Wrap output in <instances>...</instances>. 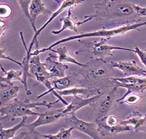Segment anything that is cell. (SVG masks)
<instances>
[{
  "instance_id": "obj_1",
  "label": "cell",
  "mask_w": 146,
  "mask_h": 139,
  "mask_svg": "<svg viewBox=\"0 0 146 139\" xmlns=\"http://www.w3.org/2000/svg\"><path fill=\"white\" fill-rule=\"evenodd\" d=\"M92 15L85 16L81 26L94 20L106 24L124 25L134 24L144 22L146 17V6L125 0H102L94 5Z\"/></svg>"
},
{
  "instance_id": "obj_2",
  "label": "cell",
  "mask_w": 146,
  "mask_h": 139,
  "mask_svg": "<svg viewBox=\"0 0 146 139\" xmlns=\"http://www.w3.org/2000/svg\"><path fill=\"white\" fill-rule=\"evenodd\" d=\"M114 69L110 61L99 58H91L84 67L76 72L78 76V86L82 88L99 89L112 88Z\"/></svg>"
},
{
  "instance_id": "obj_3",
  "label": "cell",
  "mask_w": 146,
  "mask_h": 139,
  "mask_svg": "<svg viewBox=\"0 0 146 139\" xmlns=\"http://www.w3.org/2000/svg\"><path fill=\"white\" fill-rule=\"evenodd\" d=\"M144 26H146V21L140 22V23L134 24L124 25V26H121L116 27V28H111V29H106V28H103L102 29H99V30L91 31V32H88V33H80L78 34V35L70 36V37L59 39L58 41L55 42L50 45H49L48 47L43 48V49H40V50L36 49V51L31 52V56H38L40 54L44 53V52L47 51H50V50L53 49V48H54L55 47H56L57 45L72 41H74V40L78 41L84 38L100 37V38L106 39L107 40H108L111 38L126 35L128 32H129V31H131L136 30L138 31H140V27H143Z\"/></svg>"
},
{
  "instance_id": "obj_4",
  "label": "cell",
  "mask_w": 146,
  "mask_h": 139,
  "mask_svg": "<svg viewBox=\"0 0 146 139\" xmlns=\"http://www.w3.org/2000/svg\"><path fill=\"white\" fill-rule=\"evenodd\" d=\"M40 106L47 107L50 108V102L46 101L42 102H31L27 98L20 100L16 98L13 102L3 106H1V120L10 119L11 121H15L17 118L24 117L28 116H38V113L32 110L33 108H38Z\"/></svg>"
},
{
  "instance_id": "obj_5",
  "label": "cell",
  "mask_w": 146,
  "mask_h": 139,
  "mask_svg": "<svg viewBox=\"0 0 146 139\" xmlns=\"http://www.w3.org/2000/svg\"><path fill=\"white\" fill-rule=\"evenodd\" d=\"M106 39L100 38L99 41H82L78 40L82 47L75 52V55H90L91 58H99L104 60V58L113 56L114 53L117 51H124L134 52V49L125 47H119L107 44Z\"/></svg>"
},
{
  "instance_id": "obj_6",
  "label": "cell",
  "mask_w": 146,
  "mask_h": 139,
  "mask_svg": "<svg viewBox=\"0 0 146 139\" xmlns=\"http://www.w3.org/2000/svg\"><path fill=\"white\" fill-rule=\"evenodd\" d=\"M29 72L31 77L35 80L38 83H41L47 88V91L38 95L36 100L45 96L48 93H52V77L46 68L44 63L41 62L40 56H31L29 65Z\"/></svg>"
},
{
  "instance_id": "obj_7",
  "label": "cell",
  "mask_w": 146,
  "mask_h": 139,
  "mask_svg": "<svg viewBox=\"0 0 146 139\" xmlns=\"http://www.w3.org/2000/svg\"><path fill=\"white\" fill-rule=\"evenodd\" d=\"M95 122L97 125L100 135L104 137L115 136L118 134L132 131L130 127L122 124L121 120L114 115L95 120Z\"/></svg>"
},
{
  "instance_id": "obj_8",
  "label": "cell",
  "mask_w": 146,
  "mask_h": 139,
  "mask_svg": "<svg viewBox=\"0 0 146 139\" xmlns=\"http://www.w3.org/2000/svg\"><path fill=\"white\" fill-rule=\"evenodd\" d=\"M117 87L114 86L110 88L103 95L98 101L93 104L95 110V120H98L106 117L109 112L112 110L117 104H115V97L117 96Z\"/></svg>"
},
{
  "instance_id": "obj_9",
  "label": "cell",
  "mask_w": 146,
  "mask_h": 139,
  "mask_svg": "<svg viewBox=\"0 0 146 139\" xmlns=\"http://www.w3.org/2000/svg\"><path fill=\"white\" fill-rule=\"evenodd\" d=\"M112 80L117 88L127 89V92L123 95L134 93L137 94L143 93L146 90V77L130 76L122 78H113Z\"/></svg>"
},
{
  "instance_id": "obj_10",
  "label": "cell",
  "mask_w": 146,
  "mask_h": 139,
  "mask_svg": "<svg viewBox=\"0 0 146 139\" xmlns=\"http://www.w3.org/2000/svg\"><path fill=\"white\" fill-rule=\"evenodd\" d=\"M57 3L59 4V7L58 9V10L55 11L54 13H52V15L50 16L49 19L47 20L45 23L42 25V27L37 29L36 32L34 33V35L32 38L31 41L28 47V50L31 52V49L33 48L34 44H36V49L38 48V37L39 36L40 33L44 30V29L48 26V25L56 19V18L61 13H62L63 11L66 10L72 9L73 8L76 7L80 4L84 3V1H81V0H64V1H56Z\"/></svg>"
},
{
  "instance_id": "obj_11",
  "label": "cell",
  "mask_w": 146,
  "mask_h": 139,
  "mask_svg": "<svg viewBox=\"0 0 146 139\" xmlns=\"http://www.w3.org/2000/svg\"><path fill=\"white\" fill-rule=\"evenodd\" d=\"M52 93L53 95L58 98V99L56 101L51 102L50 104L52 106L55 104L58 103L59 101L62 102V103L67 106L68 103L63 99L56 91H63L70 89L74 87H76L78 86V76L76 72H71V73L67 74V76L63 78L52 79Z\"/></svg>"
},
{
  "instance_id": "obj_12",
  "label": "cell",
  "mask_w": 146,
  "mask_h": 139,
  "mask_svg": "<svg viewBox=\"0 0 146 139\" xmlns=\"http://www.w3.org/2000/svg\"><path fill=\"white\" fill-rule=\"evenodd\" d=\"M65 120L70 127L77 131L87 134L92 139H102L98 131L97 125L95 122H88L76 117L75 114L66 117Z\"/></svg>"
},
{
  "instance_id": "obj_13",
  "label": "cell",
  "mask_w": 146,
  "mask_h": 139,
  "mask_svg": "<svg viewBox=\"0 0 146 139\" xmlns=\"http://www.w3.org/2000/svg\"><path fill=\"white\" fill-rule=\"evenodd\" d=\"M63 110V108H59L38 113L37 118L34 122L27 124L26 127L29 132H33L38 127L54 124L61 118L64 117Z\"/></svg>"
},
{
  "instance_id": "obj_14",
  "label": "cell",
  "mask_w": 146,
  "mask_h": 139,
  "mask_svg": "<svg viewBox=\"0 0 146 139\" xmlns=\"http://www.w3.org/2000/svg\"><path fill=\"white\" fill-rule=\"evenodd\" d=\"M110 63L113 69L120 70L124 74L125 77H146V70L140 67L136 60H132L119 61H111Z\"/></svg>"
},
{
  "instance_id": "obj_15",
  "label": "cell",
  "mask_w": 146,
  "mask_h": 139,
  "mask_svg": "<svg viewBox=\"0 0 146 139\" xmlns=\"http://www.w3.org/2000/svg\"><path fill=\"white\" fill-rule=\"evenodd\" d=\"M104 92L96 95L90 98H82L79 96H74V98L68 105L63 108V114L64 117L75 114L77 111L87 106H93L99 100Z\"/></svg>"
},
{
  "instance_id": "obj_16",
  "label": "cell",
  "mask_w": 146,
  "mask_h": 139,
  "mask_svg": "<svg viewBox=\"0 0 146 139\" xmlns=\"http://www.w3.org/2000/svg\"><path fill=\"white\" fill-rule=\"evenodd\" d=\"M121 123L136 133H146V114L132 111L126 116L125 120H121Z\"/></svg>"
},
{
  "instance_id": "obj_17",
  "label": "cell",
  "mask_w": 146,
  "mask_h": 139,
  "mask_svg": "<svg viewBox=\"0 0 146 139\" xmlns=\"http://www.w3.org/2000/svg\"><path fill=\"white\" fill-rule=\"evenodd\" d=\"M52 54H48V56L44 60V64L49 73L51 75L52 79L63 78L67 76V70L68 66L67 64L54 60Z\"/></svg>"
},
{
  "instance_id": "obj_18",
  "label": "cell",
  "mask_w": 146,
  "mask_h": 139,
  "mask_svg": "<svg viewBox=\"0 0 146 139\" xmlns=\"http://www.w3.org/2000/svg\"><path fill=\"white\" fill-rule=\"evenodd\" d=\"M52 13L45 7L44 2L42 0H32L29 7V14L31 17V26L33 28L34 33H36L37 29L36 28V20L38 16L40 15H52Z\"/></svg>"
},
{
  "instance_id": "obj_19",
  "label": "cell",
  "mask_w": 146,
  "mask_h": 139,
  "mask_svg": "<svg viewBox=\"0 0 146 139\" xmlns=\"http://www.w3.org/2000/svg\"><path fill=\"white\" fill-rule=\"evenodd\" d=\"M20 35L21 37V40L22 41L23 45H24V49L26 50V55L24 56V58L22 59V67L21 70L22 71V80H23V84L24 86L25 90H26V93L27 95H29L31 94V91L28 88L27 86V78L29 77H31L30 72H29V65H30V60L31 58V52H30L28 50V48L27 47L26 42H25L24 35H23L22 31H20Z\"/></svg>"
},
{
  "instance_id": "obj_20",
  "label": "cell",
  "mask_w": 146,
  "mask_h": 139,
  "mask_svg": "<svg viewBox=\"0 0 146 139\" xmlns=\"http://www.w3.org/2000/svg\"><path fill=\"white\" fill-rule=\"evenodd\" d=\"M21 86L15 84H5L1 83V91H0V104L3 106L11 100H14L17 97Z\"/></svg>"
},
{
  "instance_id": "obj_21",
  "label": "cell",
  "mask_w": 146,
  "mask_h": 139,
  "mask_svg": "<svg viewBox=\"0 0 146 139\" xmlns=\"http://www.w3.org/2000/svg\"><path fill=\"white\" fill-rule=\"evenodd\" d=\"M56 92L62 96H78L79 95H84L85 98H90L96 95L100 94L102 92L99 89H91L82 87H74L63 91H56Z\"/></svg>"
},
{
  "instance_id": "obj_22",
  "label": "cell",
  "mask_w": 146,
  "mask_h": 139,
  "mask_svg": "<svg viewBox=\"0 0 146 139\" xmlns=\"http://www.w3.org/2000/svg\"><path fill=\"white\" fill-rule=\"evenodd\" d=\"M72 9L67 11V15L65 17L61 18L59 21L61 22V28L58 30H53L52 33L54 35H58L65 30H70L74 32H78V27L81 26L80 21L75 22L74 20L71 17Z\"/></svg>"
},
{
  "instance_id": "obj_23",
  "label": "cell",
  "mask_w": 146,
  "mask_h": 139,
  "mask_svg": "<svg viewBox=\"0 0 146 139\" xmlns=\"http://www.w3.org/2000/svg\"><path fill=\"white\" fill-rule=\"evenodd\" d=\"M50 51H52L55 53L58 54V56H54L52 54V56L53 58H58V60L59 62L60 63H73V64H75L76 65H78L81 67H84L85 66V64L84 63H81L78 61L76 59H74L72 56L70 55V54L68 53V50L67 47H59L56 49H52L50 50Z\"/></svg>"
},
{
  "instance_id": "obj_24",
  "label": "cell",
  "mask_w": 146,
  "mask_h": 139,
  "mask_svg": "<svg viewBox=\"0 0 146 139\" xmlns=\"http://www.w3.org/2000/svg\"><path fill=\"white\" fill-rule=\"evenodd\" d=\"M22 71L11 69L6 70L4 69L3 66L1 65V83L5 84H13L14 81H19L23 84L22 80Z\"/></svg>"
},
{
  "instance_id": "obj_25",
  "label": "cell",
  "mask_w": 146,
  "mask_h": 139,
  "mask_svg": "<svg viewBox=\"0 0 146 139\" xmlns=\"http://www.w3.org/2000/svg\"><path fill=\"white\" fill-rule=\"evenodd\" d=\"M27 120V116H24L22 118L21 122L10 128H5L1 125L0 129V139H11L15 136V134L18 130L26 126Z\"/></svg>"
},
{
  "instance_id": "obj_26",
  "label": "cell",
  "mask_w": 146,
  "mask_h": 139,
  "mask_svg": "<svg viewBox=\"0 0 146 139\" xmlns=\"http://www.w3.org/2000/svg\"><path fill=\"white\" fill-rule=\"evenodd\" d=\"M143 96L137 93H131L126 95L123 96L116 100V104H127L129 105H135L140 102Z\"/></svg>"
},
{
  "instance_id": "obj_27",
  "label": "cell",
  "mask_w": 146,
  "mask_h": 139,
  "mask_svg": "<svg viewBox=\"0 0 146 139\" xmlns=\"http://www.w3.org/2000/svg\"><path fill=\"white\" fill-rule=\"evenodd\" d=\"M13 9L12 7L7 3H0V18L1 20L7 19L12 16Z\"/></svg>"
},
{
  "instance_id": "obj_28",
  "label": "cell",
  "mask_w": 146,
  "mask_h": 139,
  "mask_svg": "<svg viewBox=\"0 0 146 139\" xmlns=\"http://www.w3.org/2000/svg\"><path fill=\"white\" fill-rule=\"evenodd\" d=\"M31 1L32 0H18L17 1L23 14L24 15L26 19L29 20V22H31V17L30 14H29V7H30Z\"/></svg>"
},
{
  "instance_id": "obj_29",
  "label": "cell",
  "mask_w": 146,
  "mask_h": 139,
  "mask_svg": "<svg viewBox=\"0 0 146 139\" xmlns=\"http://www.w3.org/2000/svg\"><path fill=\"white\" fill-rule=\"evenodd\" d=\"M72 130H74V129L72 127H70L68 129L62 127V128H61L60 130H59L58 133H57L60 136L61 139H70Z\"/></svg>"
},
{
  "instance_id": "obj_30",
  "label": "cell",
  "mask_w": 146,
  "mask_h": 139,
  "mask_svg": "<svg viewBox=\"0 0 146 139\" xmlns=\"http://www.w3.org/2000/svg\"><path fill=\"white\" fill-rule=\"evenodd\" d=\"M134 53L138 56L141 62L146 68V52L143 51V50H141L138 47H136L134 49Z\"/></svg>"
},
{
  "instance_id": "obj_31",
  "label": "cell",
  "mask_w": 146,
  "mask_h": 139,
  "mask_svg": "<svg viewBox=\"0 0 146 139\" xmlns=\"http://www.w3.org/2000/svg\"><path fill=\"white\" fill-rule=\"evenodd\" d=\"M24 139H47L45 138L44 135L40 133H38L36 131H34L33 132H29L26 134Z\"/></svg>"
},
{
  "instance_id": "obj_32",
  "label": "cell",
  "mask_w": 146,
  "mask_h": 139,
  "mask_svg": "<svg viewBox=\"0 0 146 139\" xmlns=\"http://www.w3.org/2000/svg\"><path fill=\"white\" fill-rule=\"evenodd\" d=\"M1 60H3V59H5V60H9L10 61H12V62L16 63V64L18 65L19 66H20V67H22V63L20 62V61H18L17 60H15V59H13L12 58H10V57L5 55V51L4 50L2 49H1Z\"/></svg>"
},
{
  "instance_id": "obj_33",
  "label": "cell",
  "mask_w": 146,
  "mask_h": 139,
  "mask_svg": "<svg viewBox=\"0 0 146 139\" xmlns=\"http://www.w3.org/2000/svg\"><path fill=\"white\" fill-rule=\"evenodd\" d=\"M45 138H46L47 139H61L60 138V136H59L58 133H56V134H43Z\"/></svg>"
},
{
  "instance_id": "obj_34",
  "label": "cell",
  "mask_w": 146,
  "mask_h": 139,
  "mask_svg": "<svg viewBox=\"0 0 146 139\" xmlns=\"http://www.w3.org/2000/svg\"><path fill=\"white\" fill-rule=\"evenodd\" d=\"M0 27H1V37L3 36L4 31H5V28H6V24L5 22L3 21V20H1L0 22Z\"/></svg>"
},
{
  "instance_id": "obj_35",
  "label": "cell",
  "mask_w": 146,
  "mask_h": 139,
  "mask_svg": "<svg viewBox=\"0 0 146 139\" xmlns=\"http://www.w3.org/2000/svg\"><path fill=\"white\" fill-rule=\"evenodd\" d=\"M27 133V132L26 131H23L21 132V133H20L17 135H16L15 136H14L13 138H11V139H24L25 136H26V134Z\"/></svg>"
},
{
  "instance_id": "obj_36",
  "label": "cell",
  "mask_w": 146,
  "mask_h": 139,
  "mask_svg": "<svg viewBox=\"0 0 146 139\" xmlns=\"http://www.w3.org/2000/svg\"><path fill=\"white\" fill-rule=\"evenodd\" d=\"M144 51H145V52H146V49H145V50H144Z\"/></svg>"
},
{
  "instance_id": "obj_37",
  "label": "cell",
  "mask_w": 146,
  "mask_h": 139,
  "mask_svg": "<svg viewBox=\"0 0 146 139\" xmlns=\"http://www.w3.org/2000/svg\"><path fill=\"white\" fill-rule=\"evenodd\" d=\"M76 139H78V138H76Z\"/></svg>"
}]
</instances>
